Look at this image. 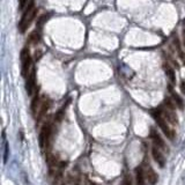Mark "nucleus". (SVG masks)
I'll return each instance as SVG.
<instances>
[{
    "label": "nucleus",
    "mask_w": 185,
    "mask_h": 185,
    "mask_svg": "<svg viewBox=\"0 0 185 185\" xmlns=\"http://www.w3.org/2000/svg\"><path fill=\"white\" fill-rule=\"evenodd\" d=\"M36 13H37V9L34 6V0H30V2L28 4V6L26 7V9L23 12L20 23H19V29H20V31L22 34L26 33L27 29L33 23L34 19L36 16Z\"/></svg>",
    "instance_id": "1"
},
{
    "label": "nucleus",
    "mask_w": 185,
    "mask_h": 185,
    "mask_svg": "<svg viewBox=\"0 0 185 185\" xmlns=\"http://www.w3.org/2000/svg\"><path fill=\"white\" fill-rule=\"evenodd\" d=\"M152 116H153V118L155 119V122L157 123V125L160 126V128L163 131L165 137L169 139V140H174V139H175V135H176V134H175V131L169 126L168 122L163 118V116L161 115L159 109L152 111Z\"/></svg>",
    "instance_id": "2"
},
{
    "label": "nucleus",
    "mask_w": 185,
    "mask_h": 185,
    "mask_svg": "<svg viewBox=\"0 0 185 185\" xmlns=\"http://www.w3.org/2000/svg\"><path fill=\"white\" fill-rule=\"evenodd\" d=\"M21 64H22V70H21V72H22V75L27 78L28 76V74L30 73L31 71V64H33V60H31V56H30V52H29V49L28 47H23L22 50H21Z\"/></svg>",
    "instance_id": "3"
},
{
    "label": "nucleus",
    "mask_w": 185,
    "mask_h": 185,
    "mask_svg": "<svg viewBox=\"0 0 185 185\" xmlns=\"http://www.w3.org/2000/svg\"><path fill=\"white\" fill-rule=\"evenodd\" d=\"M51 133H52V125L51 123H45L42 127L40 133V147L41 148H49L50 146V139H51Z\"/></svg>",
    "instance_id": "4"
},
{
    "label": "nucleus",
    "mask_w": 185,
    "mask_h": 185,
    "mask_svg": "<svg viewBox=\"0 0 185 185\" xmlns=\"http://www.w3.org/2000/svg\"><path fill=\"white\" fill-rule=\"evenodd\" d=\"M151 139H152L153 144L156 146L157 148L160 149H162V151H164V152H169V148H168V146L165 145V142L163 141V139L161 138V135H160L157 131L155 130V128H151Z\"/></svg>",
    "instance_id": "5"
},
{
    "label": "nucleus",
    "mask_w": 185,
    "mask_h": 185,
    "mask_svg": "<svg viewBox=\"0 0 185 185\" xmlns=\"http://www.w3.org/2000/svg\"><path fill=\"white\" fill-rule=\"evenodd\" d=\"M26 89L28 95H33L34 90L36 88V72H35V68H31L30 73L28 74V76L26 78Z\"/></svg>",
    "instance_id": "6"
},
{
    "label": "nucleus",
    "mask_w": 185,
    "mask_h": 185,
    "mask_svg": "<svg viewBox=\"0 0 185 185\" xmlns=\"http://www.w3.org/2000/svg\"><path fill=\"white\" fill-rule=\"evenodd\" d=\"M161 115L163 116V118L170 123L171 125H177L178 124V119H177V115L175 113V110H170L168 108H162V109H159Z\"/></svg>",
    "instance_id": "7"
},
{
    "label": "nucleus",
    "mask_w": 185,
    "mask_h": 185,
    "mask_svg": "<svg viewBox=\"0 0 185 185\" xmlns=\"http://www.w3.org/2000/svg\"><path fill=\"white\" fill-rule=\"evenodd\" d=\"M144 167V165H142ZM144 170H145V176H146V182H148L149 185H155L156 182L159 180V176L154 171L151 165H146L144 167Z\"/></svg>",
    "instance_id": "8"
},
{
    "label": "nucleus",
    "mask_w": 185,
    "mask_h": 185,
    "mask_svg": "<svg viewBox=\"0 0 185 185\" xmlns=\"http://www.w3.org/2000/svg\"><path fill=\"white\" fill-rule=\"evenodd\" d=\"M152 155H153V159L155 160V162H156L161 168H163L165 164V159H164V155H163L162 152H161V149L157 148L156 146H154L152 148Z\"/></svg>",
    "instance_id": "9"
},
{
    "label": "nucleus",
    "mask_w": 185,
    "mask_h": 185,
    "mask_svg": "<svg viewBox=\"0 0 185 185\" xmlns=\"http://www.w3.org/2000/svg\"><path fill=\"white\" fill-rule=\"evenodd\" d=\"M49 108H50V101H49L47 99H43V101L41 102V105H40V108H38V111H37V113H36V116H37V120H41V119L45 116L46 112H47V110H49Z\"/></svg>",
    "instance_id": "10"
},
{
    "label": "nucleus",
    "mask_w": 185,
    "mask_h": 185,
    "mask_svg": "<svg viewBox=\"0 0 185 185\" xmlns=\"http://www.w3.org/2000/svg\"><path fill=\"white\" fill-rule=\"evenodd\" d=\"M135 180H137V185H145L146 184V176L144 167L140 165L135 169Z\"/></svg>",
    "instance_id": "11"
},
{
    "label": "nucleus",
    "mask_w": 185,
    "mask_h": 185,
    "mask_svg": "<svg viewBox=\"0 0 185 185\" xmlns=\"http://www.w3.org/2000/svg\"><path fill=\"white\" fill-rule=\"evenodd\" d=\"M170 92H171V97H172V99H174V102H175L176 106L179 108L180 110H183V109H184V101H183V99L179 96L177 92L172 90L171 87H170Z\"/></svg>",
    "instance_id": "12"
},
{
    "label": "nucleus",
    "mask_w": 185,
    "mask_h": 185,
    "mask_svg": "<svg viewBox=\"0 0 185 185\" xmlns=\"http://www.w3.org/2000/svg\"><path fill=\"white\" fill-rule=\"evenodd\" d=\"M163 68H164V72H165V74H167V76H168V79L170 80V82H171V83H175V82H176V74H175L174 68H172L169 64H164V65H163Z\"/></svg>",
    "instance_id": "13"
},
{
    "label": "nucleus",
    "mask_w": 185,
    "mask_h": 185,
    "mask_svg": "<svg viewBox=\"0 0 185 185\" xmlns=\"http://www.w3.org/2000/svg\"><path fill=\"white\" fill-rule=\"evenodd\" d=\"M40 105H41L40 96H38V95L36 94V95H35V97L33 99V101H31V111H33L34 115H36V113H37Z\"/></svg>",
    "instance_id": "14"
},
{
    "label": "nucleus",
    "mask_w": 185,
    "mask_h": 185,
    "mask_svg": "<svg viewBox=\"0 0 185 185\" xmlns=\"http://www.w3.org/2000/svg\"><path fill=\"white\" fill-rule=\"evenodd\" d=\"M40 38H41V36H40V34H38V31L37 30H35V31H33V33L29 35V38H28V43L29 44H37L38 42H40Z\"/></svg>",
    "instance_id": "15"
},
{
    "label": "nucleus",
    "mask_w": 185,
    "mask_h": 185,
    "mask_svg": "<svg viewBox=\"0 0 185 185\" xmlns=\"http://www.w3.org/2000/svg\"><path fill=\"white\" fill-rule=\"evenodd\" d=\"M164 105H165V108H168V109H170V110H175V109H176L175 102H171V99H165Z\"/></svg>",
    "instance_id": "16"
},
{
    "label": "nucleus",
    "mask_w": 185,
    "mask_h": 185,
    "mask_svg": "<svg viewBox=\"0 0 185 185\" xmlns=\"http://www.w3.org/2000/svg\"><path fill=\"white\" fill-rule=\"evenodd\" d=\"M8 154H9V148H8V144L5 141V146H4V163H6L7 162Z\"/></svg>",
    "instance_id": "17"
},
{
    "label": "nucleus",
    "mask_w": 185,
    "mask_h": 185,
    "mask_svg": "<svg viewBox=\"0 0 185 185\" xmlns=\"http://www.w3.org/2000/svg\"><path fill=\"white\" fill-rule=\"evenodd\" d=\"M29 2H30V0H19V8H20L21 11H23L28 6Z\"/></svg>",
    "instance_id": "18"
},
{
    "label": "nucleus",
    "mask_w": 185,
    "mask_h": 185,
    "mask_svg": "<svg viewBox=\"0 0 185 185\" xmlns=\"http://www.w3.org/2000/svg\"><path fill=\"white\" fill-rule=\"evenodd\" d=\"M122 185H132V182H131V178L128 176H125L123 182H122Z\"/></svg>",
    "instance_id": "19"
},
{
    "label": "nucleus",
    "mask_w": 185,
    "mask_h": 185,
    "mask_svg": "<svg viewBox=\"0 0 185 185\" xmlns=\"http://www.w3.org/2000/svg\"><path fill=\"white\" fill-rule=\"evenodd\" d=\"M73 185H81V177H80V175H78V176L74 178Z\"/></svg>",
    "instance_id": "20"
},
{
    "label": "nucleus",
    "mask_w": 185,
    "mask_h": 185,
    "mask_svg": "<svg viewBox=\"0 0 185 185\" xmlns=\"http://www.w3.org/2000/svg\"><path fill=\"white\" fill-rule=\"evenodd\" d=\"M180 90H182L183 94H185V80L180 81Z\"/></svg>",
    "instance_id": "21"
},
{
    "label": "nucleus",
    "mask_w": 185,
    "mask_h": 185,
    "mask_svg": "<svg viewBox=\"0 0 185 185\" xmlns=\"http://www.w3.org/2000/svg\"><path fill=\"white\" fill-rule=\"evenodd\" d=\"M183 44H184V47H185V38H184V41H183Z\"/></svg>",
    "instance_id": "22"
}]
</instances>
